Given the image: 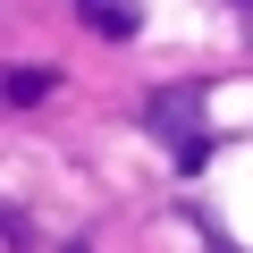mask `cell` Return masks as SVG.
I'll return each mask as SVG.
<instances>
[{
	"label": "cell",
	"instance_id": "1",
	"mask_svg": "<svg viewBox=\"0 0 253 253\" xmlns=\"http://www.w3.org/2000/svg\"><path fill=\"white\" fill-rule=\"evenodd\" d=\"M76 9H84V26H93L101 42H126V34L144 26V9H135V0H76Z\"/></svg>",
	"mask_w": 253,
	"mask_h": 253
},
{
	"label": "cell",
	"instance_id": "2",
	"mask_svg": "<svg viewBox=\"0 0 253 253\" xmlns=\"http://www.w3.org/2000/svg\"><path fill=\"white\" fill-rule=\"evenodd\" d=\"M51 84H59V68H34V59H26V68H9V101H17V110L51 101Z\"/></svg>",
	"mask_w": 253,
	"mask_h": 253
}]
</instances>
